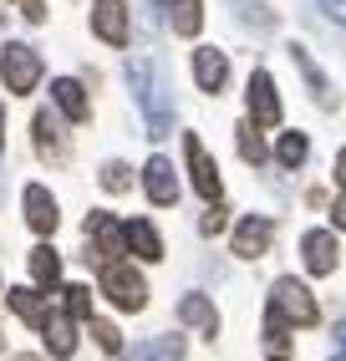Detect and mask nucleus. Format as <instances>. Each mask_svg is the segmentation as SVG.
I'll use <instances>...</instances> for the list:
<instances>
[{
    "mask_svg": "<svg viewBox=\"0 0 346 361\" xmlns=\"http://www.w3.org/2000/svg\"><path fill=\"white\" fill-rule=\"evenodd\" d=\"M102 295H107L117 310H143V305H148V285H143V275L133 270V264L107 259V264H102Z\"/></svg>",
    "mask_w": 346,
    "mask_h": 361,
    "instance_id": "1",
    "label": "nucleus"
},
{
    "mask_svg": "<svg viewBox=\"0 0 346 361\" xmlns=\"http://www.w3.org/2000/svg\"><path fill=\"white\" fill-rule=\"evenodd\" d=\"M270 305L280 310V316L290 321V326H316L321 321V310H316V295L306 290L295 275H285V280H275V290H270Z\"/></svg>",
    "mask_w": 346,
    "mask_h": 361,
    "instance_id": "2",
    "label": "nucleus"
},
{
    "mask_svg": "<svg viewBox=\"0 0 346 361\" xmlns=\"http://www.w3.org/2000/svg\"><path fill=\"white\" fill-rule=\"evenodd\" d=\"M0 82H6L16 97H26V92L41 82V56L31 51V46H20V41H11L6 51H0Z\"/></svg>",
    "mask_w": 346,
    "mask_h": 361,
    "instance_id": "3",
    "label": "nucleus"
},
{
    "mask_svg": "<svg viewBox=\"0 0 346 361\" xmlns=\"http://www.w3.org/2000/svg\"><path fill=\"white\" fill-rule=\"evenodd\" d=\"M244 102H250L255 128H275V123H280V97H275V82H270V71H250Z\"/></svg>",
    "mask_w": 346,
    "mask_h": 361,
    "instance_id": "4",
    "label": "nucleus"
},
{
    "mask_svg": "<svg viewBox=\"0 0 346 361\" xmlns=\"http://www.w3.org/2000/svg\"><path fill=\"white\" fill-rule=\"evenodd\" d=\"M184 158H189V173H193V188L214 204L219 199V168H214V158L204 153V142L193 137V133H184Z\"/></svg>",
    "mask_w": 346,
    "mask_h": 361,
    "instance_id": "5",
    "label": "nucleus"
},
{
    "mask_svg": "<svg viewBox=\"0 0 346 361\" xmlns=\"http://www.w3.org/2000/svg\"><path fill=\"white\" fill-rule=\"evenodd\" d=\"M92 31L107 46H128V6L122 0H92Z\"/></svg>",
    "mask_w": 346,
    "mask_h": 361,
    "instance_id": "6",
    "label": "nucleus"
},
{
    "mask_svg": "<svg viewBox=\"0 0 346 361\" xmlns=\"http://www.w3.org/2000/svg\"><path fill=\"white\" fill-rule=\"evenodd\" d=\"M193 82H199V92H209V97H219L229 82V56L214 51V46H204V51H193Z\"/></svg>",
    "mask_w": 346,
    "mask_h": 361,
    "instance_id": "7",
    "label": "nucleus"
},
{
    "mask_svg": "<svg viewBox=\"0 0 346 361\" xmlns=\"http://www.w3.org/2000/svg\"><path fill=\"white\" fill-rule=\"evenodd\" d=\"M87 239H97V259H102V264L128 250V234H122V224L112 219V214H102V209L87 219Z\"/></svg>",
    "mask_w": 346,
    "mask_h": 361,
    "instance_id": "8",
    "label": "nucleus"
},
{
    "mask_svg": "<svg viewBox=\"0 0 346 361\" xmlns=\"http://www.w3.org/2000/svg\"><path fill=\"white\" fill-rule=\"evenodd\" d=\"M301 255H306V270H311V275H331L336 259H341L336 234H331V229H311V234L301 239Z\"/></svg>",
    "mask_w": 346,
    "mask_h": 361,
    "instance_id": "9",
    "label": "nucleus"
},
{
    "mask_svg": "<svg viewBox=\"0 0 346 361\" xmlns=\"http://www.w3.org/2000/svg\"><path fill=\"white\" fill-rule=\"evenodd\" d=\"M143 188H148V199H153V204H173V199H179V173H173V163L168 158H148Z\"/></svg>",
    "mask_w": 346,
    "mask_h": 361,
    "instance_id": "10",
    "label": "nucleus"
},
{
    "mask_svg": "<svg viewBox=\"0 0 346 361\" xmlns=\"http://www.w3.org/2000/svg\"><path fill=\"white\" fill-rule=\"evenodd\" d=\"M26 224H31L36 234H52V229L61 224V209H56V199L46 194L41 183H31V188H26Z\"/></svg>",
    "mask_w": 346,
    "mask_h": 361,
    "instance_id": "11",
    "label": "nucleus"
},
{
    "mask_svg": "<svg viewBox=\"0 0 346 361\" xmlns=\"http://www.w3.org/2000/svg\"><path fill=\"white\" fill-rule=\"evenodd\" d=\"M270 234H275V229H270V219H255V214H250V219L234 229V255H239V259H260V255L270 250Z\"/></svg>",
    "mask_w": 346,
    "mask_h": 361,
    "instance_id": "12",
    "label": "nucleus"
},
{
    "mask_svg": "<svg viewBox=\"0 0 346 361\" xmlns=\"http://www.w3.org/2000/svg\"><path fill=\"white\" fill-rule=\"evenodd\" d=\"M52 97H56V107L71 117V123H87L92 117V107H87V92H82V82H71V77H61V82H52Z\"/></svg>",
    "mask_w": 346,
    "mask_h": 361,
    "instance_id": "13",
    "label": "nucleus"
},
{
    "mask_svg": "<svg viewBox=\"0 0 346 361\" xmlns=\"http://www.w3.org/2000/svg\"><path fill=\"white\" fill-rule=\"evenodd\" d=\"M122 234H128V250H133L138 259H163V239H158V229L148 224V219L122 224Z\"/></svg>",
    "mask_w": 346,
    "mask_h": 361,
    "instance_id": "14",
    "label": "nucleus"
},
{
    "mask_svg": "<svg viewBox=\"0 0 346 361\" xmlns=\"http://www.w3.org/2000/svg\"><path fill=\"white\" fill-rule=\"evenodd\" d=\"M41 341H46V351H52V356H71V351H77V336H71V316H46Z\"/></svg>",
    "mask_w": 346,
    "mask_h": 361,
    "instance_id": "15",
    "label": "nucleus"
},
{
    "mask_svg": "<svg viewBox=\"0 0 346 361\" xmlns=\"http://www.w3.org/2000/svg\"><path fill=\"white\" fill-rule=\"evenodd\" d=\"M179 321H184V326H199L204 336L219 331V316H214V305H209L204 295H184V300H179Z\"/></svg>",
    "mask_w": 346,
    "mask_h": 361,
    "instance_id": "16",
    "label": "nucleus"
},
{
    "mask_svg": "<svg viewBox=\"0 0 346 361\" xmlns=\"http://www.w3.org/2000/svg\"><path fill=\"white\" fill-rule=\"evenodd\" d=\"M31 275H36V285L52 290V285L61 280V255H56L52 245H36V250H31Z\"/></svg>",
    "mask_w": 346,
    "mask_h": 361,
    "instance_id": "17",
    "label": "nucleus"
},
{
    "mask_svg": "<svg viewBox=\"0 0 346 361\" xmlns=\"http://www.w3.org/2000/svg\"><path fill=\"white\" fill-rule=\"evenodd\" d=\"M128 361H184V341L179 336H153V341L138 346Z\"/></svg>",
    "mask_w": 346,
    "mask_h": 361,
    "instance_id": "18",
    "label": "nucleus"
},
{
    "mask_svg": "<svg viewBox=\"0 0 346 361\" xmlns=\"http://www.w3.org/2000/svg\"><path fill=\"white\" fill-rule=\"evenodd\" d=\"M11 310L26 326H46V316H52V310H46V300L36 295V290H11Z\"/></svg>",
    "mask_w": 346,
    "mask_h": 361,
    "instance_id": "19",
    "label": "nucleus"
},
{
    "mask_svg": "<svg viewBox=\"0 0 346 361\" xmlns=\"http://www.w3.org/2000/svg\"><path fill=\"white\" fill-rule=\"evenodd\" d=\"M199 26H204V0H173V31L199 36Z\"/></svg>",
    "mask_w": 346,
    "mask_h": 361,
    "instance_id": "20",
    "label": "nucleus"
},
{
    "mask_svg": "<svg viewBox=\"0 0 346 361\" xmlns=\"http://www.w3.org/2000/svg\"><path fill=\"white\" fill-rule=\"evenodd\" d=\"M36 148L41 158H61V133L52 123V112H36Z\"/></svg>",
    "mask_w": 346,
    "mask_h": 361,
    "instance_id": "21",
    "label": "nucleus"
},
{
    "mask_svg": "<svg viewBox=\"0 0 346 361\" xmlns=\"http://www.w3.org/2000/svg\"><path fill=\"white\" fill-rule=\"evenodd\" d=\"M275 153H280V163H285V168H301V163H306V153H311V142H306V133H285Z\"/></svg>",
    "mask_w": 346,
    "mask_h": 361,
    "instance_id": "22",
    "label": "nucleus"
},
{
    "mask_svg": "<svg viewBox=\"0 0 346 361\" xmlns=\"http://www.w3.org/2000/svg\"><path fill=\"white\" fill-rule=\"evenodd\" d=\"M66 316L71 321H92V290H87V285H66Z\"/></svg>",
    "mask_w": 346,
    "mask_h": 361,
    "instance_id": "23",
    "label": "nucleus"
},
{
    "mask_svg": "<svg viewBox=\"0 0 346 361\" xmlns=\"http://www.w3.org/2000/svg\"><path fill=\"white\" fill-rule=\"evenodd\" d=\"M290 56H295V66H301V71H306V82H311V92H316V97H321V102H326V77H321V71H316V61H311V51H306V46H290Z\"/></svg>",
    "mask_w": 346,
    "mask_h": 361,
    "instance_id": "24",
    "label": "nucleus"
},
{
    "mask_svg": "<svg viewBox=\"0 0 346 361\" xmlns=\"http://www.w3.org/2000/svg\"><path fill=\"white\" fill-rule=\"evenodd\" d=\"M239 158H244V163H255V168L265 163V142H260L255 128H239Z\"/></svg>",
    "mask_w": 346,
    "mask_h": 361,
    "instance_id": "25",
    "label": "nucleus"
},
{
    "mask_svg": "<svg viewBox=\"0 0 346 361\" xmlns=\"http://www.w3.org/2000/svg\"><path fill=\"white\" fill-rule=\"evenodd\" d=\"M92 336H97V346H102L107 356H117V351H122V331H117L112 321H92Z\"/></svg>",
    "mask_w": 346,
    "mask_h": 361,
    "instance_id": "26",
    "label": "nucleus"
},
{
    "mask_svg": "<svg viewBox=\"0 0 346 361\" xmlns=\"http://www.w3.org/2000/svg\"><path fill=\"white\" fill-rule=\"evenodd\" d=\"M128 183H133V168L128 163H107L102 168V188H107V194H122Z\"/></svg>",
    "mask_w": 346,
    "mask_h": 361,
    "instance_id": "27",
    "label": "nucleus"
},
{
    "mask_svg": "<svg viewBox=\"0 0 346 361\" xmlns=\"http://www.w3.org/2000/svg\"><path fill=\"white\" fill-rule=\"evenodd\" d=\"M225 224H229V219H225V209H219V204L199 219V229H204V234H225Z\"/></svg>",
    "mask_w": 346,
    "mask_h": 361,
    "instance_id": "28",
    "label": "nucleus"
},
{
    "mask_svg": "<svg viewBox=\"0 0 346 361\" xmlns=\"http://www.w3.org/2000/svg\"><path fill=\"white\" fill-rule=\"evenodd\" d=\"M20 16H26V20H46V6H41V0H20Z\"/></svg>",
    "mask_w": 346,
    "mask_h": 361,
    "instance_id": "29",
    "label": "nucleus"
},
{
    "mask_svg": "<svg viewBox=\"0 0 346 361\" xmlns=\"http://www.w3.org/2000/svg\"><path fill=\"white\" fill-rule=\"evenodd\" d=\"M331 219H336V229H346V194L336 199V209H331Z\"/></svg>",
    "mask_w": 346,
    "mask_h": 361,
    "instance_id": "30",
    "label": "nucleus"
},
{
    "mask_svg": "<svg viewBox=\"0 0 346 361\" xmlns=\"http://www.w3.org/2000/svg\"><path fill=\"white\" fill-rule=\"evenodd\" d=\"M336 183H341V188H346V148H341V153H336Z\"/></svg>",
    "mask_w": 346,
    "mask_h": 361,
    "instance_id": "31",
    "label": "nucleus"
},
{
    "mask_svg": "<svg viewBox=\"0 0 346 361\" xmlns=\"http://www.w3.org/2000/svg\"><path fill=\"white\" fill-rule=\"evenodd\" d=\"M331 361H346V331H341V346H336V356Z\"/></svg>",
    "mask_w": 346,
    "mask_h": 361,
    "instance_id": "32",
    "label": "nucleus"
},
{
    "mask_svg": "<svg viewBox=\"0 0 346 361\" xmlns=\"http://www.w3.org/2000/svg\"><path fill=\"white\" fill-rule=\"evenodd\" d=\"M11 361H41V356H11Z\"/></svg>",
    "mask_w": 346,
    "mask_h": 361,
    "instance_id": "33",
    "label": "nucleus"
},
{
    "mask_svg": "<svg viewBox=\"0 0 346 361\" xmlns=\"http://www.w3.org/2000/svg\"><path fill=\"white\" fill-rule=\"evenodd\" d=\"M0 117H6V112H0Z\"/></svg>",
    "mask_w": 346,
    "mask_h": 361,
    "instance_id": "34",
    "label": "nucleus"
},
{
    "mask_svg": "<svg viewBox=\"0 0 346 361\" xmlns=\"http://www.w3.org/2000/svg\"><path fill=\"white\" fill-rule=\"evenodd\" d=\"M275 361H280V356H275Z\"/></svg>",
    "mask_w": 346,
    "mask_h": 361,
    "instance_id": "35",
    "label": "nucleus"
}]
</instances>
